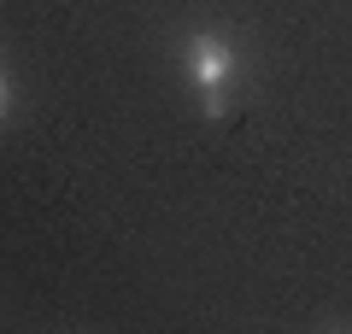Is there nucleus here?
I'll return each mask as SVG.
<instances>
[{
	"mask_svg": "<svg viewBox=\"0 0 352 334\" xmlns=\"http://www.w3.org/2000/svg\"><path fill=\"white\" fill-rule=\"evenodd\" d=\"M188 76L200 82V94H206V118H223V88H229V76H235V47H229L223 36H194L188 41Z\"/></svg>",
	"mask_w": 352,
	"mask_h": 334,
	"instance_id": "f257e3e1",
	"label": "nucleus"
},
{
	"mask_svg": "<svg viewBox=\"0 0 352 334\" xmlns=\"http://www.w3.org/2000/svg\"><path fill=\"white\" fill-rule=\"evenodd\" d=\"M6 100H12V94H6V76H0V118H6Z\"/></svg>",
	"mask_w": 352,
	"mask_h": 334,
	"instance_id": "f03ea898",
	"label": "nucleus"
}]
</instances>
